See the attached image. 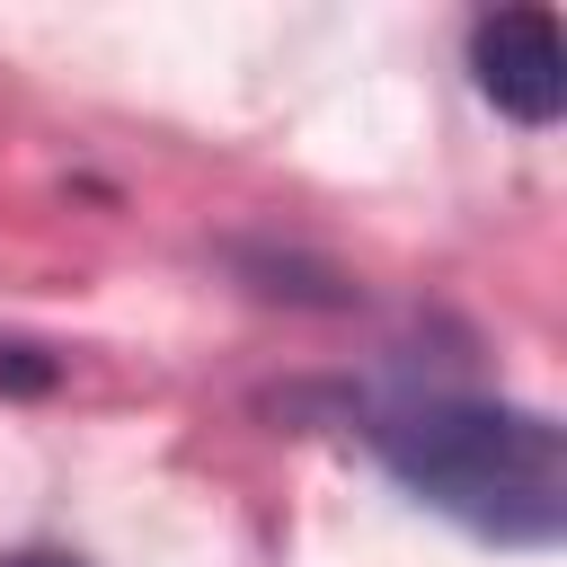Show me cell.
I'll use <instances>...</instances> for the list:
<instances>
[{"label": "cell", "instance_id": "obj_1", "mask_svg": "<svg viewBox=\"0 0 567 567\" xmlns=\"http://www.w3.org/2000/svg\"><path fill=\"white\" fill-rule=\"evenodd\" d=\"M372 452L399 487L487 540H558L567 532V443L540 408L496 399H399L372 425Z\"/></svg>", "mask_w": 567, "mask_h": 567}, {"label": "cell", "instance_id": "obj_2", "mask_svg": "<svg viewBox=\"0 0 567 567\" xmlns=\"http://www.w3.org/2000/svg\"><path fill=\"white\" fill-rule=\"evenodd\" d=\"M470 71L496 97V115L514 124H558L567 106V44L549 9H496L470 27Z\"/></svg>", "mask_w": 567, "mask_h": 567}, {"label": "cell", "instance_id": "obj_3", "mask_svg": "<svg viewBox=\"0 0 567 567\" xmlns=\"http://www.w3.org/2000/svg\"><path fill=\"white\" fill-rule=\"evenodd\" d=\"M53 381H62V363H53L44 346H0V390L35 399V390H53Z\"/></svg>", "mask_w": 567, "mask_h": 567}, {"label": "cell", "instance_id": "obj_4", "mask_svg": "<svg viewBox=\"0 0 567 567\" xmlns=\"http://www.w3.org/2000/svg\"><path fill=\"white\" fill-rule=\"evenodd\" d=\"M0 567H80V558H62V549H18V558H0Z\"/></svg>", "mask_w": 567, "mask_h": 567}]
</instances>
